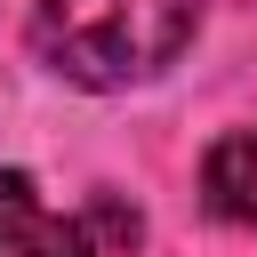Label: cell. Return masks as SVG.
Wrapping results in <instances>:
<instances>
[{"label":"cell","mask_w":257,"mask_h":257,"mask_svg":"<svg viewBox=\"0 0 257 257\" xmlns=\"http://www.w3.org/2000/svg\"><path fill=\"white\" fill-rule=\"evenodd\" d=\"M201 201H209V217L257 233V128H225L201 153Z\"/></svg>","instance_id":"3957f363"},{"label":"cell","mask_w":257,"mask_h":257,"mask_svg":"<svg viewBox=\"0 0 257 257\" xmlns=\"http://www.w3.org/2000/svg\"><path fill=\"white\" fill-rule=\"evenodd\" d=\"M209 0H40L32 8V56L88 96H120L161 80L193 32H201Z\"/></svg>","instance_id":"6da1fadb"},{"label":"cell","mask_w":257,"mask_h":257,"mask_svg":"<svg viewBox=\"0 0 257 257\" xmlns=\"http://www.w3.org/2000/svg\"><path fill=\"white\" fill-rule=\"evenodd\" d=\"M96 217H56L32 169H0V257H104Z\"/></svg>","instance_id":"7a4b0ae2"}]
</instances>
